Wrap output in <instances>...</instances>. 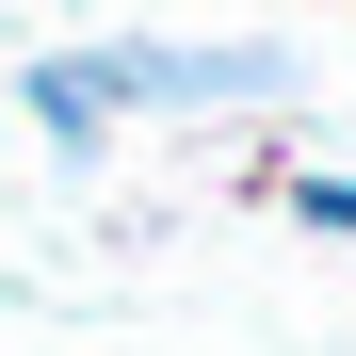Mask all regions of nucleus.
Wrapping results in <instances>:
<instances>
[{
    "instance_id": "nucleus-1",
    "label": "nucleus",
    "mask_w": 356,
    "mask_h": 356,
    "mask_svg": "<svg viewBox=\"0 0 356 356\" xmlns=\"http://www.w3.org/2000/svg\"><path fill=\"white\" fill-rule=\"evenodd\" d=\"M17 97H33V130L81 162V146L113 130V113H146V49H49V65H33Z\"/></svg>"
},
{
    "instance_id": "nucleus-2",
    "label": "nucleus",
    "mask_w": 356,
    "mask_h": 356,
    "mask_svg": "<svg viewBox=\"0 0 356 356\" xmlns=\"http://www.w3.org/2000/svg\"><path fill=\"white\" fill-rule=\"evenodd\" d=\"M275 81H291L275 49H146V113H243Z\"/></svg>"
},
{
    "instance_id": "nucleus-3",
    "label": "nucleus",
    "mask_w": 356,
    "mask_h": 356,
    "mask_svg": "<svg viewBox=\"0 0 356 356\" xmlns=\"http://www.w3.org/2000/svg\"><path fill=\"white\" fill-rule=\"evenodd\" d=\"M291 227H356V162H308V178H291Z\"/></svg>"
}]
</instances>
